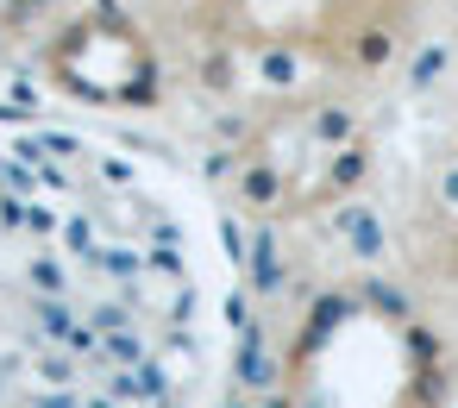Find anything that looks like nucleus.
<instances>
[{
    "label": "nucleus",
    "mask_w": 458,
    "mask_h": 408,
    "mask_svg": "<svg viewBox=\"0 0 458 408\" xmlns=\"http://www.w3.org/2000/svg\"><path fill=\"white\" fill-rule=\"evenodd\" d=\"M345 57H352L358 70H389V64L402 57V38H395L389 26H364V32L345 45Z\"/></svg>",
    "instance_id": "obj_1"
},
{
    "label": "nucleus",
    "mask_w": 458,
    "mask_h": 408,
    "mask_svg": "<svg viewBox=\"0 0 458 408\" xmlns=\"http://www.w3.org/2000/svg\"><path fill=\"white\" fill-rule=\"evenodd\" d=\"M239 195H245V208H276V201H283V176H276L270 164H245Z\"/></svg>",
    "instance_id": "obj_2"
},
{
    "label": "nucleus",
    "mask_w": 458,
    "mask_h": 408,
    "mask_svg": "<svg viewBox=\"0 0 458 408\" xmlns=\"http://www.w3.org/2000/svg\"><path fill=\"white\" fill-rule=\"evenodd\" d=\"M352 132H358L352 107H320V114H314V139H320V145H339V151H345Z\"/></svg>",
    "instance_id": "obj_3"
},
{
    "label": "nucleus",
    "mask_w": 458,
    "mask_h": 408,
    "mask_svg": "<svg viewBox=\"0 0 458 408\" xmlns=\"http://www.w3.org/2000/svg\"><path fill=\"white\" fill-rule=\"evenodd\" d=\"M364 170H370V151L345 145V151L333 157V170H327V176H333V189H358V183H364Z\"/></svg>",
    "instance_id": "obj_4"
},
{
    "label": "nucleus",
    "mask_w": 458,
    "mask_h": 408,
    "mask_svg": "<svg viewBox=\"0 0 458 408\" xmlns=\"http://www.w3.org/2000/svg\"><path fill=\"white\" fill-rule=\"evenodd\" d=\"M445 57H452L445 45H427V51L414 57V70H408V82H414V89H427V82H433V76L445 70Z\"/></svg>",
    "instance_id": "obj_5"
},
{
    "label": "nucleus",
    "mask_w": 458,
    "mask_h": 408,
    "mask_svg": "<svg viewBox=\"0 0 458 408\" xmlns=\"http://www.w3.org/2000/svg\"><path fill=\"white\" fill-rule=\"evenodd\" d=\"M201 82H208V89H233V64H226V57H208V64H201Z\"/></svg>",
    "instance_id": "obj_6"
},
{
    "label": "nucleus",
    "mask_w": 458,
    "mask_h": 408,
    "mask_svg": "<svg viewBox=\"0 0 458 408\" xmlns=\"http://www.w3.org/2000/svg\"><path fill=\"white\" fill-rule=\"evenodd\" d=\"M439 189H445V201H458V170H445V176H439Z\"/></svg>",
    "instance_id": "obj_7"
},
{
    "label": "nucleus",
    "mask_w": 458,
    "mask_h": 408,
    "mask_svg": "<svg viewBox=\"0 0 458 408\" xmlns=\"http://www.w3.org/2000/svg\"><path fill=\"white\" fill-rule=\"evenodd\" d=\"M170 7H195V0H170Z\"/></svg>",
    "instance_id": "obj_8"
}]
</instances>
